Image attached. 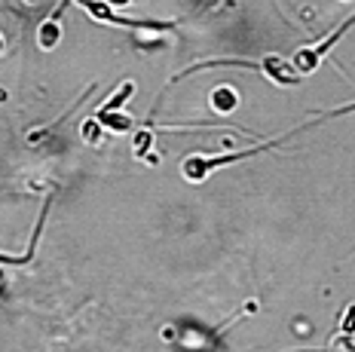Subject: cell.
<instances>
[{
    "label": "cell",
    "mask_w": 355,
    "mask_h": 352,
    "mask_svg": "<svg viewBox=\"0 0 355 352\" xmlns=\"http://www.w3.org/2000/svg\"><path fill=\"white\" fill-rule=\"evenodd\" d=\"M34 252H28V254H21V258H12V254H0V263H25L28 258H31Z\"/></svg>",
    "instance_id": "7c38bea8"
},
{
    "label": "cell",
    "mask_w": 355,
    "mask_h": 352,
    "mask_svg": "<svg viewBox=\"0 0 355 352\" xmlns=\"http://www.w3.org/2000/svg\"><path fill=\"white\" fill-rule=\"evenodd\" d=\"M279 144H282V141H263V144H257V148L236 150V153H218V157H211V153H190V157L181 163V175L190 181V184H202V181H209L211 172H218V168L233 166V163H242V159L257 157V153L276 150Z\"/></svg>",
    "instance_id": "6da1fadb"
},
{
    "label": "cell",
    "mask_w": 355,
    "mask_h": 352,
    "mask_svg": "<svg viewBox=\"0 0 355 352\" xmlns=\"http://www.w3.org/2000/svg\"><path fill=\"white\" fill-rule=\"evenodd\" d=\"M68 6V0H62V3L55 6V12L49 19L40 21V28H37V46L43 49V53H49V49L58 46V40H62V10Z\"/></svg>",
    "instance_id": "5b68a950"
},
{
    "label": "cell",
    "mask_w": 355,
    "mask_h": 352,
    "mask_svg": "<svg viewBox=\"0 0 355 352\" xmlns=\"http://www.w3.org/2000/svg\"><path fill=\"white\" fill-rule=\"evenodd\" d=\"M95 120H98L101 129L114 132V135H123V132L135 129V120H132V116H125L123 111H98V114H95Z\"/></svg>",
    "instance_id": "8992f818"
},
{
    "label": "cell",
    "mask_w": 355,
    "mask_h": 352,
    "mask_svg": "<svg viewBox=\"0 0 355 352\" xmlns=\"http://www.w3.org/2000/svg\"><path fill=\"white\" fill-rule=\"evenodd\" d=\"M343 337H355V303H346L337 319V340Z\"/></svg>",
    "instance_id": "9c48e42d"
},
{
    "label": "cell",
    "mask_w": 355,
    "mask_h": 352,
    "mask_svg": "<svg viewBox=\"0 0 355 352\" xmlns=\"http://www.w3.org/2000/svg\"><path fill=\"white\" fill-rule=\"evenodd\" d=\"M209 105H211V111H218V114H233L236 107H239V92H236L233 86H218V89H211V95H209Z\"/></svg>",
    "instance_id": "52a82bcc"
},
{
    "label": "cell",
    "mask_w": 355,
    "mask_h": 352,
    "mask_svg": "<svg viewBox=\"0 0 355 352\" xmlns=\"http://www.w3.org/2000/svg\"><path fill=\"white\" fill-rule=\"evenodd\" d=\"M3 46H6V40H3V34H0V53H3Z\"/></svg>",
    "instance_id": "4fadbf2b"
},
{
    "label": "cell",
    "mask_w": 355,
    "mask_h": 352,
    "mask_svg": "<svg viewBox=\"0 0 355 352\" xmlns=\"http://www.w3.org/2000/svg\"><path fill=\"white\" fill-rule=\"evenodd\" d=\"M80 6L89 12L92 19L98 21H107V25H120V28H135V31H172L175 21H141V19H125V16H116L114 10L105 3V0H77Z\"/></svg>",
    "instance_id": "277c9868"
},
{
    "label": "cell",
    "mask_w": 355,
    "mask_h": 352,
    "mask_svg": "<svg viewBox=\"0 0 355 352\" xmlns=\"http://www.w3.org/2000/svg\"><path fill=\"white\" fill-rule=\"evenodd\" d=\"M150 144H153V132L150 129H141V132H135V157H150V163H157L153 159V153H150Z\"/></svg>",
    "instance_id": "30bf717a"
},
{
    "label": "cell",
    "mask_w": 355,
    "mask_h": 352,
    "mask_svg": "<svg viewBox=\"0 0 355 352\" xmlns=\"http://www.w3.org/2000/svg\"><path fill=\"white\" fill-rule=\"evenodd\" d=\"M346 3H349V0H346Z\"/></svg>",
    "instance_id": "2e32d148"
},
{
    "label": "cell",
    "mask_w": 355,
    "mask_h": 352,
    "mask_svg": "<svg viewBox=\"0 0 355 352\" xmlns=\"http://www.w3.org/2000/svg\"><path fill=\"white\" fill-rule=\"evenodd\" d=\"M0 294H3V273H0Z\"/></svg>",
    "instance_id": "5bb4252c"
},
{
    "label": "cell",
    "mask_w": 355,
    "mask_h": 352,
    "mask_svg": "<svg viewBox=\"0 0 355 352\" xmlns=\"http://www.w3.org/2000/svg\"><path fill=\"white\" fill-rule=\"evenodd\" d=\"M355 25V16L352 19H346L343 25L337 28L334 34H331V37H324V40H319V43H313V46H303V49H297V53H294V58H291V68L297 71L300 77H309V74H315V71L322 68V62H324V55L331 53V49H334V43L343 37L346 31H349V28Z\"/></svg>",
    "instance_id": "3957f363"
},
{
    "label": "cell",
    "mask_w": 355,
    "mask_h": 352,
    "mask_svg": "<svg viewBox=\"0 0 355 352\" xmlns=\"http://www.w3.org/2000/svg\"><path fill=\"white\" fill-rule=\"evenodd\" d=\"M211 64H239V68H254V71H261V74L270 80V83H276V86H297L300 83V74L291 68V62L282 55H263V58H257V62H205V64H196V68H190V71H199V68H211ZM187 71V74H190Z\"/></svg>",
    "instance_id": "7a4b0ae2"
},
{
    "label": "cell",
    "mask_w": 355,
    "mask_h": 352,
    "mask_svg": "<svg viewBox=\"0 0 355 352\" xmlns=\"http://www.w3.org/2000/svg\"><path fill=\"white\" fill-rule=\"evenodd\" d=\"M80 135H83L86 144H92V148H95V144L101 141V135H105V129H101L98 120L92 116V120H83V126H80Z\"/></svg>",
    "instance_id": "8fae6325"
},
{
    "label": "cell",
    "mask_w": 355,
    "mask_h": 352,
    "mask_svg": "<svg viewBox=\"0 0 355 352\" xmlns=\"http://www.w3.org/2000/svg\"><path fill=\"white\" fill-rule=\"evenodd\" d=\"M28 3H37V0H28Z\"/></svg>",
    "instance_id": "9a60e30c"
},
{
    "label": "cell",
    "mask_w": 355,
    "mask_h": 352,
    "mask_svg": "<svg viewBox=\"0 0 355 352\" xmlns=\"http://www.w3.org/2000/svg\"><path fill=\"white\" fill-rule=\"evenodd\" d=\"M132 95H135V83H132V80H125V83H123L114 95H110V98L98 107V111H123V105L132 98Z\"/></svg>",
    "instance_id": "ba28073f"
}]
</instances>
